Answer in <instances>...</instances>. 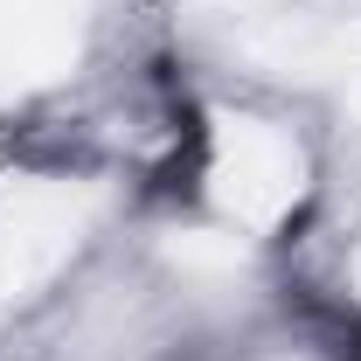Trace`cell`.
Wrapping results in <instances>:
<instances>
[{
	"mask_svg": "<svg viewBox=\"0 0 361 361\" xmlns=\"http://www.w3.org/2000/svg\"><path fill=\"white\" fill-rule=\"evenodd\" d=\"M341 361H361V319L341 326Z\"/></svg>",
	"mask_w": 361,
	"mask_h": 361,
	"instance_id": "1",
	"label": "cell"
}]
</instances>
